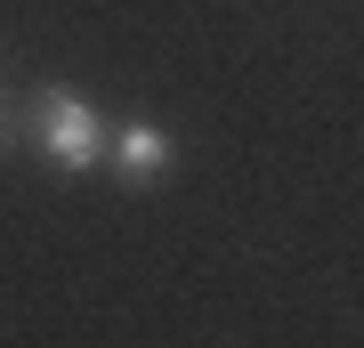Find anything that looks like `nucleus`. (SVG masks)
Segmentation results:
<instances>
[{"label":"nucleus","mask_w":364,"mask_h":348,"mask_svg":"<svg viewBox=\"0 0 364 348\" xmlns=\"http://www.w3.org/2000/svg\"><path fill=\"white\" fill-rule=\"evenodd\" d=\"M33 146L49 154V170H97L105 162V122L81 90H41L33 105Z\"/></svg>","instance_id":"f257e3e1"},{"label":"nucleus","mask_w":364,"mask_h":348,"mask_svg":"<svg viewBox=\"0 0 364 348\" xmlns=\"http://www.w3.org/2000/svg\"><path fill=\"white\" fill-rule=\"evenodd\" d=\"M105 162L130 186H146V179H162V170L178 162V146H170V130H154V122H122V130H105Z\"/></svg>","instance_id":"f03ea898"},{"label":"nucleus","mask_w":364,"mask_h":348,"mask_svg":"<svg viewBox=\"0 0 364 348\" xmlns=\"http://www.w3.org/2000/svg\"><path fill=\"white\" fill-rule=\"evenodd\" d=\"M0 146H9V97H0Z\"/></svg>","instance_id":"7ed1b4c3"}]
</instances>
